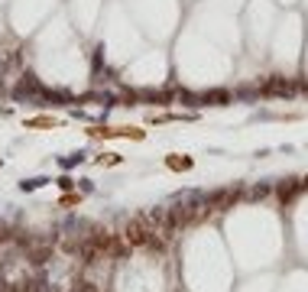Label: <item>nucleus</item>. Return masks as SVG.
<instances>
[{"instance_id": "2", "label": "nucleus", "mask_w": 308, "mask_h": 292, "mask_svg": "<svg viewBox=\"0 0 308 292\" xmlns=\"http://www.w3.org/2000/svg\"><path fill=\"white\" fill-rule=\"evenodd\" d=\"M276 192H279V198H282V205H289V201H292V198L302 192V182H298V179H286V182L279 185Z\"/></svg>"}, {"instance_id": "1", "label": "nucleus", "mask_w": 308, "mask_h": 292, "mask_svg": "<svg viewBox=\"0 0 308 292\" xmlns=\"http://www.w3.org/2000/svg\"><path fill=\"white\" fill-rule=\"evenodd\" d=\"M88 137L94 140H110V137H127V140H143V130L137 127H91Z\"/></svg>"}, {"instance_id": "3", "label": "nucleus", "mask_w": 308, "mask_h": 292, "mask_svg": "<svg viewBox=\"0 0 308 292\" xmlns=\"http://www.w3.org/2000/svg\"><path fill=\"white\" fill-rule=\"evenodd\" d=\"M166 166H169V169H175V172H182V169H191V156H175V153H172L169 159H166Z\"/></svg>"}, {"instance_id": "4", "label": "nucleus", "mask_w": 308, "mask_h": 292, "mask_svg": "<svg viewBox=\"0 0 308 292\" xmlns=\"http://www.w3.org/2000/svg\"><path fill=\"white\" fill-rule=\"evenodd\" d=\"M59 120L55 117H32V120H26V127L30 130H39V127H55Z\"/></svg>"}, {"instance_id": "6", "label": "nucleus", "mask_w": 308, "mask_h": 292, "mask_svg": "<svg viewBox=\"0 0 308 292\" xmlns=\"http://www.w3.org/2000/svg\"><path fill=\"white\" fill-rule=\"evenodd\" d=\"M101 162H104V166H117L120 156H117V153H107V156H101Z\"/></svg>"}, {"instance_id": "5", "label": "nucleus", "mask_w": 308, "mask_h": 292, "mask_svg": "<svg viewBox=\"0 0 308 292\" xmlns=\"http://www.w3.org/2000/svg\"><path fill=\"white\" fill-rule=\"evenodd\" d=\"M204 101H211V104H224V101H231V94H227V91H208Z\"/></svg>"}]
</instances>
